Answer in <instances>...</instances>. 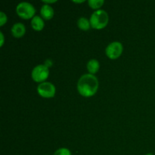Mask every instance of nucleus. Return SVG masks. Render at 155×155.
I'll list each match as a JSON object with an SVG mask.
<instances>
[{"label":"nucleus","instance_id":"nucleus-1","mask_svg":"<svg viewBox=\"0 0 155 155\" xmlns=\"http://www.w3.org/2000/svg\"><path fill=\"white\" fill-rule=\"evenodd\" d=\"M98 80L95 76L86 74L82 76L77 83V90L83 97L93 96L98 89Z\"/></svg>","mask_w":155,"mask_h":155},{"label":"nucleus","instance_id":"nucleus-2","mask_svg":"<svg viewBox=\"0 0 155 155\" xmlns=\"http://www.w3.org/2000/svg\"><path fill=\"white\" fill-rule=\"evenodd\" d=\"M91 27L96 30H101L107 25L109 17L107 12L102 9H98L92 14L90 17Z\"/></svg>","mask_w":155,"mask_h":155},{"label":"nucleus","instance_id":"nucleus-3","mask_svg":"<svg viewBox=\"0 0 155 155\" xmlns=\"http://www.w3.org/2000/svg\"><path fill=\"white\" fill-rule=\"evenodd\" d=\"M16 12L19 17L25 20L33 18L35 15L36 9L33 5L27 2L19 3L16 7Z\"/></svg>","mask_w":155,"mask_h":155},{"label":"nucleus","instance_id":"nucleus-4","mask_svg":"<svg viewBox=\"0 0 155 155\" xmlns=\"http://www.w3.org/2000/svg\"><path fill=\"white\" fill-rule=\"evenodd\" d=\"M49 71L47 67L44 64H39L35 67L31 73L33 80L36 83H43L48 77Z\"/></svg>","mask_w":155,"mask_h":155},{"label":"nucleus","instance_id":"nucleus-5","mask_svg":"<svg viewBox=\"0 0 155 155\" xmlns=\"http://www.w3.org/2000/svg\"><path fill=\"white\" fill-rule=\"evenodd\" d=\"M37 92L40 96L49 98L54 96L56 92L55 86L49 82H43L37 86Z\"/></svg>","mask_w":155,"mask_h":155},{"label":"nucleus","instance_id":"nucleus-6","mask_svg":"<svg viewBox=\"0 0 155 155\" xmlns=\"http://www.w3.org/2000/svg\"><path fill=\"white\" fill-rule=\"evenodd\" d=\"M124 47L121 42H113L109 44L105 49L106 55L110 59H117L122 54Z\"/></svg>","mask_w":155,"mask_h":155},{"label":"nucleus","instance_id":"nucleus-7","mask_svg":"<svg viewBox=\"0 0 155 155\" xmlns=\"http://www.w3.org/2000/svg\"><path fill=\"white\" fill-rule=\"evenodd\" d=\"M26 27L22 23H16L12 27V33L15 38H21L25 34Z\"/></svg>","mask_w":155,"mask_h":155},{"label":"nucleus","instance_id":"nucleus-8","mask_svg":"<svg viewBox=\"0 0 155 155\" xmlns=\"http://www.w3.org/2000/svg\"><path fill=\"white\" fill-rule=\"evenodd\" d=\"M40 14L42 18L45 20H50L54 16V9L49 5H43L40 9Z\"/></svg>","mask_w":155,"mask_h":155},{"label":"nucleus","instance_id":"nucleus-9","mask_svg":"<svg viewBox=\"0 0 155 155\" xmlns=\"http://www.w3.org/2000/svg\"><path fill=\"white\" fill-rule=\"evenodd\" d=\"M31 26L33 30L36 31H41L45 27V23H44L42 18L36 15L32 18Z\"/></svg>","mask_w":155,"mask_h":155},{"label":"nucleus","instance_id":"nucleus-10","mask_svg":"<svg viewBox=\"0 0 155 155\" xmlns=\"http://www.w3.org/2000/svg\"><path fill=\"white\" fill-rule=\"evenodd\" d=\"M100 68L99 62L96 59H91L87 63V70L90 74H95L98 71Z\"/></svg>","mask_w":155,"mask_h":155},{"label":"nucleus","instance_id":"nucleus-11","mask_svg":"<svg viewBox=\"0 0 155 155\" xmlns=\"http://www.w3.org/2000/svg\"><path fill=\"white\" fill-rule=\"evenodd\" d=\"M77 26H78L79 28L82 30H84V31H87L89 30L91 27L90 21L87 19L86 18L84 17H82L77 21Z\"/></svg>","mask_w":155,"mask_h":155},{"label":"nucleus","instance_id":"nucleus-12","mask_svg":"<svg viewBox=\"0 0 155 155\" xmlns=\"http://www.w3.org/2000/svg\"><path fill=\"white\" fill-rule=\"evenodd\" d=\"M88 3H89V5L90 8L98 10V8H100L103 5L104 1V0H89Z\"/></svg>","mask_w":155,"mask_h":155},{"label":"nucleus","instance_id":"nucleus-13","mask_svg":"<svg viewBox=\"0 0 155 155\" xmlns=\"http://www.w3.org/2000/svg\"><path fill=\"white\" fill-rule=\"evenodd\" d=\"M54 155H72L71 154V151L68 148H61L58 149L54 152Z\"/></svg>","mask_w":155,"mask_h":155},{"label":"nucleus","instance_id":"nucleus-14","mask_svg":"<svg viewBox=\"0 0 155 155\" xmlns=\"http://www.w3.org/2000/svg\"><path fill=\"white\" fill-rule=\"evenodd\" d=\"M7 21V16L4 12H0V26H3Z\"/></svg>","mask_w":155,"mask_h":155},{"label":"nucleus","instance_id":"nucleus-15","mask_svg":"<svg viewBox=\"0 0 155 155\" xmlns=\"http://www.w3.org/2000/svg\"><path fill=\"white\" fill-rule=\"evenodd\" d=\"M52 64H53L52 61H51V60H48V59H47V60L45 61V63H44V65L48 68H50V67L52 66Z\"/></svg>","mask_w":155,"mask_h":155},{"label":"nucleus","instance_id":"nucleus-16","mask_svg":"<svg viewBox=\"0 0 155 155\" xmlns=\"http://www.w3.org/2000/svg\"><path fill=\"white\" fill-rule=\"evenodd\" d=\"M0 37H1V43H0V45L2 46L3 43H4V36H3V33L2 32L0 33Z\"/></svg>","mask_w":155,"mask_h":155},{"label":"nucleus","instance_id":"nucleus-17","mask_svg":"<svg viewBox=\"0 0 155 155\" xmlns=\"http://www.w3.org/2000/svg\"><path fill=\"white\" fill-rule=\"evenodd\" d=\"M56 0H53V1H43V2L46 3L47 5L48 4H50V3H54V2H56Z\"/></svg>","mask_w":155,"mask_h":155},{"label":"nucleus","instance_id":"nucleus-18","mask_svg":"<svg viewBox=\"0 0 155 155\" xmlns=\"http://www.w3.org/2000/svg\"><path fill=\"white\" fill-rule=\"evenodd\" d=\"M84 1H74V2H76V3H82Z\"/></svg>","mask_w":155,"mask_h":155},{"label":"nucleus","instance_id":"nucleus-19","mask_svg":"<svg viewBox=\"0 0 155 155\" xmlns=\"http://www.w3.org/2000/svg\"><path fill=\"white\" fill-rule=\"evenodd\" d=\"M146 155H154V154H150V153H149V154H147Z\"/></svg>","mask_w":155,"mask_h":155}]
</instances>
